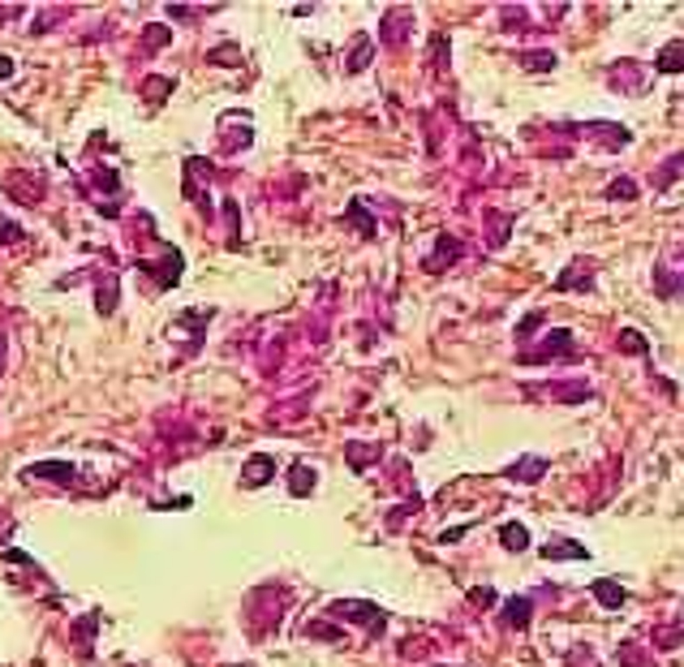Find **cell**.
Here are the masks:
<instances>
[{
	"mask_svg": "<svg viewBox=\"0 0 684 667\" xmlns=\"http://www.w3.org/2000/svg\"><path fill=\"white\" fill-rule=\"evenodd\" d=\"M0 78H13V61L9 57H0Z\"/></svg>",
	"mask_w": 684,
	"mask_h": 667,
	"instance_id": "19",
	"label": "cell"
},
{
	"mask_svg": "<svg viewBox=\"0 0 684 667\" xmlns=\"http://www.w3.org/2000/svg\"><path fill=\"white\" fill-rule=\"evenodd\" d=\"M271 474H275V456H271V452H254V456L241 465V482H245V486H263Z\"/></svg>",
	"mask_w": 684,
	"mask_h": 667,
	"instance_id": "2",
	"label": "cell"
},
{
	"mask_svg": "<svg viewBox=\"0 0 684 667\" xmlns=\"http://www.w3.org/2000/svg\"><path fill=\"white\" fill-rule=\"evenodd\" d=\"M168 43V31L164 27H146V47H164Z\"/></svg>",
	"mask_w": 684,
	"mask_h": 667,
	"instance_id": "16",
	"label": "cell"
},
{
	"mask_svg": "<svg viewBox=\"0 0 684 667\" xmlns=\"http://www.w3.org/2000/svg\"><path fill=\"white\" fill-rule=\"evenodd\" d=\"M538 345H542V349H525V353H521V362H547V357H568V353H572V331H564V327H560V331H551V336H542Z\"/></svg>",
	"mask_w": 684,
	"mask_h": 667,
	"instance_id": "1",
	"label": "cell"
},
{
	"mask_svg": "<svg viewBox=\"0 0 684 667\" xmlns=\"http://www.w3.org/2000/svg\"><path fill=\"white\" fill-rule=\"evenodd\" d=\"M310 491H314V470L306 460H297L293 465V495H310Z\"/></svg>",
	"mask_w": 684,
	"mask_h": 667,
	"instance_id": "8",
	"label": "cell"
},
{
	"mask_svg": "<svg viewBox=\"0 0 684 667\" xmlns=\"http://www.w3.org/2000/svg\"><path fill=\"white\" fill-rule=\"evenodd\" d=\"M607 198H637V181L620 177V181H611V186H607Z\"/></svg>",
	"mask_w": 684,
	"mask_h": 667,
	"instance_id": "13",
	"label": "cell"
},
{
	"mask_svg": "<svg viewBox=\"0 0 684 667\" xmlns=\"http://www.w3.org/2000/svg\"><path fill=\"white\" fill-rule=\"evenodd\" d=\"M542 555H547V560H586L590 551L581 547V543H547Z\"/></svg>",
	"mask_w": 684,
	"mask_h": 667,
	"instance_id": "7",
	"label": "cell"
},
{
	"mask_svg": "<svg viewBox=\"0 0 684 667\" xmlns=\"http://www.w3.org/2000/svg\"><path fill=\"white\" fill-rule=\"evenodd\" d=\"M370 52H374V43H370V39H362V43H358V52H353V61H349V69H353V73H358V69H366Z\"/></svg>",
	"mask_w": 684,
	"mask_h": 667,
	"instance_id": "14",
	"label": "cell"
},
{
	"mask_svg": "<svg viewBox=\"0 0 684 667\" xmlns=\"http://www.w3.org/2000/svg\"><path fill=\"white\" fill-rule=\"evenodd\" d=\"M499 543L508 547V551H525V547H529V530L517 525V521H508V525L499 530Z\"/></svg>",
	"mask_w": 684,
	"mask_h": 667,
	"instance_id": "5",
	"label": "cell"
},
{
	"mask_svg": "<svg viewBox=\"0 0 684 667\" xmlns=\"http://www.w3.org/2000/svg\"><path fill=\"white\" fill-rule=\"evenodd\" d=\"M26 478H61V482L69 486L73 478H78V470L65 465V460H43V465H31V470H26Z\"/></svg>",
	"mask_w": 684,
	"mask_h": 667,
	"instance_id": "3",
	"label": "cell"
},
{
	"mask_svg": "<svg viewBox=\"0 0 684 667\" xmlns=\"http://www.w3.org/2000/svg\"><path fill=\"white\" fill-rule=\"evenodd\" d=\"M529 607H534L529 599H512L508 611H503V620H508L512 629H525V624H529Z\"/></svg>",
	"mask_w": 684,
	"mask_h": 667,
	"instance_id": "9",
	"label": "cell"
},
{
	"mask_svg": "<svg viewBox=\"0 0 684 667\" xmlns=\"http://www.w3.org/2000/svg\"><path fill=\"white\" fill-rule=\"evenodd\" d=\"M0 237H9V246H13V241H22V228H13V224H0Z\"/></svg>",
	"mask_w": 684,
	"mask_h": 667,
	"instance_id": "17",
	"label": "cell"
},
{
	"mask_svg": "<svg viewBox=\"0 0 684 667\" xmlns=\"http://www.w3.org/2000/svg\"><path fill=\"white\" fill-rule=\"evenodd\" d=\"M654 69H663V73H680V43H667Z\"/></svg>",
	"mask_w": 684,
	"mask_h": 667,
	"instance_id": "12",
	"label": "cell"
},
{
	"mask_svg": "<svg viewBox=\"0 0 684 667\" xmlns=\"http://www.w3.org/2000/svg\"><path fill=\"white\" fill-rule=\"evenodd\" d=\"M344 216L362 228V237H374V224H370V216H366V207H362V202H349V211H344Z\"/></svg>",
	"mask_w": 684,
	"mask_h": 667,
	"instance_id": "11",
	"label": "cell"
},
{
	"mask_svg": "<svg viewBox=\"0 0 684 667\" xmlns=\"http://www.w3.org/2000/svg\"><path fill=\"white\" fill-rule=\"evenodd\" d=\"M620 353H632V357H641L646 353V336H641V331H620Z\"/></svg>",
	"mask_w": 684,
	"mask_h": 667,
	"instance_id": "10",
	"label": "cell"
},
{
	"mask_svg": "<svg viewBox=\"0 0 684 667\" xmlns=\"http://www.w3.org/2000/svg\"><path fill=\"white\" fill-rule=\"evenodd\" d=\"M521 61L534 65V69H555V52H525Z\"/></svg>",
	"mask_w": 684,
	"mask_h": 667,
	"instance_id": "15",
	"label": "cell"
},
{
	"mask_svg": "<svg viewBox=\"0 0 684 667\" xmlns=\"http://www.w3.org/2000/svg\"><path fill=\"white\" fill-rule=\"evenodd\" d=\"M508 474H512L517 482H538V478L547 474V460H542V456H525L521 465H512Z\"/></svg>",
	"mask_w": 684,
	"mask_h": 667,
	"instance_id": "4",
	"label": "cell"
},
{
	"mask_svg": "<svg viewBox=\"0 0 684 667\" xmlns=\"http://www.w3.org/2000/svg\"><path fill=\"white\" fill-rule=\"evenodd\" d=\"M473 603H482V607H487V603H495V594H491V590H473Z\"/></svg>",
	"mask_w": 684,
	"mask_h": 667,
	"instance_id": "18",
	"label": "cell"
},
{
	"mask_svg": "<svg viewBox=\"0 0 684 667\" xmlns=\"http://www.w3.org/2000/svg\"><path fill=\"white\" fill-rule=\"evenodd\" d=\"M590 590H594V599H598L602 607H620V603H624V590H620L616 581H607V577H602V581H594Z\"/></svg>",
	"mask_w": 684,
	"mask_h": 667,
	"instance_id": "6",
	"label": "cell"
}]
</instances>
